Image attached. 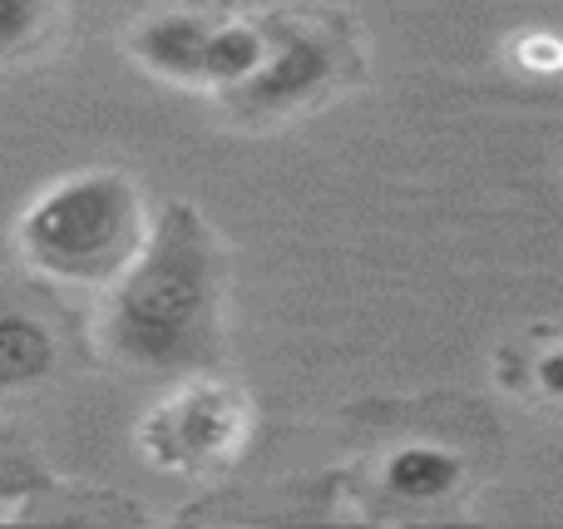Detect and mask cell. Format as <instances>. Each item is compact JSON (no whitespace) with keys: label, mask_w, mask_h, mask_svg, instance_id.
<instances>
[{"label":"cell","mask_w":563,"mask_h":529,"mask_svg":"<svg viewBox=\"0 0 563 529\" xmlns=\"http://www.w3.org/2000/svg\"><path fill=\"white\" fill-rule=\"evenodd\" d=\"M263 59L223 95L238 124H282L346 95L366 69V45L341 10H263Z\"/></svg>","instance_id":"cell-3"},{"label":"cell","mask_w":563,"mask_h":529,"mask_svg":"<svg viewBox=\"0 0 563 529\" xmlns=\"http://www.w3.org/2000/svg\"><path fill=\"white\" fill-rule=\"evenodd\" d=\"M559 35L554 30H544V25H534V30H525L519 35V65L525 69H534V75H559Z\"/></svg>","instance_id":"cell-11"},{"label":"cell","mask_w":563,"mask_h":529,"mask_svg":"<svg viewBox=\"0 0 563 529\" xmlns=\"http://www.w3.org/2000/svg\"><path fill=\"white\" fill-rule=\"evenodd\" d=\"M95 337L114 366L148 382L218 372L228 352V247L188 198L154 208L129 267L99 293Z\"/></svg>","instance_id":"cell-1"},{"label":"cell","mask_w":563,"mask_h":529,"mask_svg":"<svg viewBox=\"0 0 563 529\" xmlns=\"http://www.w3.org/2000/svg\"><path fill=\"white\" fill-rule=\"evenodd\" d=\"M45 491H55V481L30 461L25 445L0 431V515H15V505L25 495H45Z\"/></svg>","instance_id":"cell-10"},{"label":"cell","mask_w":563,"mask_h":529,"mask_svg":"<svg viewBox=\"0 0 563 529\" xmlns=\"http://www.w3.org/2000/svg\"><path fill=\"white\" fill-rule=\"evenodd\" d=\"M465 455L450 451L435 441H400L390 451H380L371 485H376L380 500L406 505V510H430V505H445L465 491Z\"/></svg>","instance_id":"cell-6"},{"label":"cell","mask_w":563,"mask_h":529,"mask_svg":"<svg viewBox=\"0 0 563 529\" xmlns=\"http://www.w3.org/2000/svg\"><path fill=\"white\" fill-rule=\"evenodd\" d=\"M55 362V332L25 307L0 302V392H25V386L49 382Z\"/></svg>","instance_id":"cell-7"},{"label":"cell","mask_w":563,"mask_h":529,"mask_svg":"<svg viewBox=\"0 0 563 529\" xmlns=\"http://www.w3.org/2000/svg\"><path fill=\"white\" fill-rule=\"evenodd\" d=\"M257 436V401L247 386L218 372L174 376L168 392L139 416L134 445L139 461L158 475L198 481L243 461Z\"/></svg>","instance_id":"cell-4"},{"label":"cell","mask_w":563,"mask_h":529,"mask_svg":"<svg viewBox=\"0 0 563 529\" xmlns=\"http://www.w3.org/2000/svg\"><path fill=\"white\" fill-rule=\"evenodd\" d=\"M519 392L539 396L544 406H554L563 396V346H559V332L554 327H539V332H525L519 342Z\"/></svg>","instance_id":"cell-9"},{"label":"cell","mask_w":563,"mask_h":529,"mask_svg":"<svg viewBox=\"0 0 563 529\" xmlns=\"http://www.w3.org/2000/svg\"><path fill=\"white\" fill-rule=\"evenodd\" d=\"M65 0H0V69L35 65L59 45Z\"/></svg>","instance_id":"cell-8"},{"label":"cell","mask_w":563,"mask_h":529,"mask_svg":"<svg viewBox=\"0 0 563 529\" xmlns=\"http://www.w3.org/2000/svg\"><path fill=\"white\" fill-rule=\"evenodd\" d=\"M263 10L158 5L129 25L124 49L144 75L194 95H233L263 59Z\"/></svg>","instance_id":"cell-5"},{"label":"cell","mask_w":563,"mask_h":529,"mask_svg":"<svg viewBox=\"0 0 563 529\" xmlns=\"http://www.w3.org/2000/svg\"><path fill=\"white\" fill-rule=\"evenodd\" d=\"M148 218L154 208L129 168H69L15 213L10 243L40 283L104 293L139 253Z\"/></svg>","instance_id":"cell-2"}]
</instances>
